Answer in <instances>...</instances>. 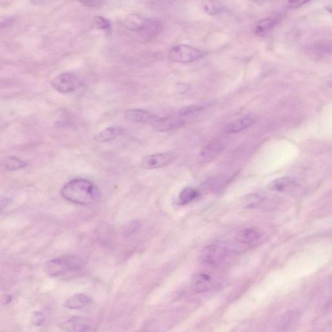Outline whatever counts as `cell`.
<instances>
[{
	"label": "cell",
	"instance_id": "obj_28",
	"mask_svg": "<svg viewBox=\"0 0 332 332\" xmlns=\"http://www.w3.org/2000/svg\"><path fill=\"white\" fill-rule=\"evenodd\" d=\"M311 0H287V6L291 9L300 8Z\"/></svg>",
	"mask_w": 332,
	"mask_h": 332
},
{
	"label": "cell",
	"instance_id": "obj_29",
	"mask_svg": "<svg viewBox=\"0 0 332 332\" xmlns=\"http://www.w3.org/2000/svg\"><path fill=\"white\" fill-rule=\"evenodd\" d=\"M140 227V223L137 221H132L128 224L125 230V235L129 236L132 235Z\"/></svg>",
	"mask_w": 332,
	"mask_h": 332
},
{
	"label": "cell",
	"instance_id": "obj_19",
	"mask_svg": "<svg viewBox=\"0 0 332 332\" xmlns=\"http://www.w3.org/2000/svg\"><path fill=\"white\" fill-rule=\"evenodd\" d=\"M296 182L291 178L284 177L273 180L269 184V188L275 191H284L293 188L295 186Z\"/></svg>",
	"mask_w": 332,
	"mask_h": 332
},
{
	"label": "cell",
	"instance_id": "obj_4",
	"mask_svg": "<svg viewBox=\"0 0 332 332\" xmlns=\"http://www.w3.org/2000/svg\"><path fill=\"white\" fill-rule=\"evenodd\" d=\"M83 82L76 75L63 73L58 75L51 81V86L58 92L67 93L74 92L81 86Z\"/></svg>",
	"mask_w": 332,
	"mask_h": 332
},
{
	"label": "cell",
	"instance_id": "obj_25",
	"mask_svg": "<svg viewBox=\"0 0 332 332\" xmlns=\"http://www.w3.org/2000/svg\"><path fill=\"white\" fill-rule=\"evenodd\" d=\"M93 22H94L95 27L101 31L106 32V34H110L111 32V23L107 18L103 17L102 16H97L94 18Z\"/></svg>",
	"mask_w": 332,
	"mask_h": 332
},
{
	"label": "cell",
	"instance_id": "obj_3",
	"mask_svg": "<svg viewBox=\"0 0 332 332\" xmlns=\"http://www.w3.org/2000/svg\"><path fill=\"white\" fill-rule=\"evenodd\" d=\"M205 55L204 51L186 44L174 46L168 53L171 61L178 63L192 62L201 59Z\"/></svg>",
	"mask_w": 332,
	"mask_h": 332
},
{
	"label": "cell",
	"instance_id": "obj_10",
	"mask_svg": "<svg viewBox=\"0 0 332 332\" xmlns=\"http://www.w3.org/2000/svg\"><path fill=\"white\" fill-rule=\"evenodd\" d=\"M191 285L194 291L197 293L212 291L218 286L216 280L207 273H200L194 276Z\"/></svg>",
	"mask_w": 332,
	"mask_h": 332
},
{
	"label": "cell",
	"instance_id": "obj_11",
	"mask_svg": "<svg viewBox=\"0 0 332 332\" xmlns=\"http://www.w3.org/2000/svg\"><path fill=\"white\" fill-rule=\"evenodd\" d=\"M125 118L130 122L153 124L158 117L155 114L141 109H128L124 114Z\"/></svg>",
	"mask_w": 332,
	"mask_h": 332
},
{
	"label": "cell",
	"instance_id": "obj_24",
	"mask_svg": "<svg viewBox=\"0 0 332 332\" xmlns=\"http://www.w3.org/2000/svg\"><path fill=\"white\" fill-rule=\"evenodd\" d=\"M226 183V179L223 176L212 177V179H208L204 184V188L207 191H218L219 189L223 188L224 184Z\"/></svg>",
	"mask_w": 332,
	"mask_h": 332
},
{
	"label": "cell",
	"instance_id": "obj_2",
	"mask_svg": "<svg viewBox=\"0 0 332 332\" xmlns=\"http://www.w3.org/2000/svg\"><path fill=\"white\" fill-rule=\"evenodd\" d=\"M84 267L85 263L79 257L64 256L47 261L44 270L51 277L70 278L80 274Z\"/></svg>",
	"mask_w": 332,
	"mask_h": 332
},
{
	"label": "cell",
	"instance_id": "obj_13",
	"mask_svg": "<svg viewBox=\"0 0 332 332\" xmlns=\"http://www.w3.org/2000/svg\"><path fill=\"white\" fill-rule=\"evenodd\" d=\"M147 20V18L138 14H130L126 16L123 23L124 27L129 31L140 32L146 25Z\"/></svg>",
	"mask_w": 332,
	"mask_h": 332
},
{
	"label": "cell",
	"instance_id": "obj_31",
	"mask_svg": "<svg viewBox=\"0 0 332 332\" xmlns=\"http://www.w3.org/2000/svg\"><path fill=\"white\" fill-rule=\"evenodd\" d=\"M81 3L88 6H96L102 0H78Z\"/></svg>",
	"mask_w": 332,
	"mask_h": 332
},
{
	"label": "cell",
	"instance_id": "obj_14",
	"mask_svg": "<svg viewBox=\"0 0 332 332\" xmlns=\"http://www.w3.org/2000/svg\"><path fill=\"white\" fill-rule=\"evenodd\" d=\"M262 236V233L255 228L242 229L236 236V240L242 244H250L256 242Z\"/></svg>",
	"mask_w": 332,
	"mask_h": 332
},
{
	"label": "cell",
	"instance_id": "obj_30",
	"mask_svg": "<svg viewBox=\"0 0 332 332\" xmlns=\"http://www.w3.org/2000/svg\"><path fill=\"white\" fill-rule=\"evenodd\" d=\"M9 203V198L0 196V212L6 209Z\"/></svg>",
	"mask_w": 332,
	"mask_h": 332
},
{
	"label": "cell",
	"instance_id": "obj_32",
	"mask_svg": "<svg viewBox=\"0 0 332 332\" xmlns=\"http://www.w3.org/2000/svg\"><path fill=\"white\" fill-rule=\"evenodd\" d=\"M253 1H254V0H253Z\"/></svg>",
	"mask_w": 332,
	"mask_h": 332
},
{
	"label": "cell",
	"instance_id": "obj_6",
	"mask_svg": "<svg viewBox=\"0 0 332 332\" xmlns=\"http://www.w3.org/2000/svg\"><path fill=\"white\" fill-rule=\"evenodd\" d=\"M175 156L171 153H158L146 156L142 159V168L146 170L158 169L174 162Z\"/></svg>",
	"mask_w": 332,
	"mask_h": 332
},
{
	"label": "cell",
	"instance_id": "obj_27",
	"mask_svg": "<svg viewBox=\"0 0 332 332\" xmlns=\"http://www.w3.org/2000/svg\"><path fill=\"white\" fill-rule=\"evenodd\" d=\"M46 317L44 313L40 312H35L32 313L31 317V321L32 324L36 326H41L45 323Z\"/></svg>",
	"mask_w": 332,
	"mask_h": 332
},
{
	"label": "cell",
	"instance_id": "obj_9",
	"mask_svg": "<svg viewBox=\"0 0 332 332\" xmlns=\"http://www.w3.org/2000/svg\"><path fill=\"white\" fill-rule=\"evenodd\" d=\"M223 149V145L218 140L209 142L201 149L198 155L200 163H209L212 162L221 155Z\"/></svg>",
	"mask_w": 332,
	"mask_h": 332
},
{
	"label": "cell",
	"instance_id": "obj_18",
	"mask_svg": "<svg viewBox=\"0 0 332 332\" xmlns=\"http://www.w3.org/2000/svg\"><path fill=\"white\" fill-rule=\"evenodd\" d=\"M27 165L26 162L15 156H7L0 160V168L9 172L22 169Z\"/></svg>",
	"mask_w": 332,
	"mask_h": 332
},
{
	"label": "cell",
	"instance_id": "obj_8",
	"mask_svg": "<svg viewBox=\"0 0 332 332\" xmlns=\"http://www.w3.org/2000/svg\"><path fill=\"white\" fill-rule=\"evenodd\" d=\"M185 123L183 117L179 115L158 118L152 125L158 132H168L181 127Z\"/></svg>",
	"mask_w": 332,
	"mask_h": 332
},
{
	"label": "cell",
	"instance_id": "obj_23",
	"mask_svg": "<svg viewBox=\"0 0 332 332\" xmlns=\"http://www.w3.org/2000/svg\"><path fill=\"white\" fill-rule=\"evenodd\" d=\"M265 198L258 193H251L245 196L242 204L245 209H254L263 203Z\"/></svg>",
	"mask_w": 332,
	"mask_h": 332
},
{
	"label": "cell",
	"instance_id": "obj_1",
	"mask_svg": "<svg viewBox=\"0 0 332 332\" xmlns=\"http://www.w3.org/2000/svg\"><path fill=\"white\" fill-rule=\"evenodd\" d=\"M60 193L65 200L82 205L93 204L101 196L97 186L85 179H76L68 182L62 187Z\"/></svg>",
	"mask_w": 332,
	"mask_h": 332
},
{
	"label": "cell",
	"instance_id": "obj_16",
	"mask_svg": "<svg viewBox=\"0 0 332 332\" xmlns=\"http://www.w3.org/2000/svg\"><path fill=\"white\" fill-rule=\"evenodd\" d=\"M91 298L85 294L79 293L68 298L65 302V307L70 310H79L90 305Z\"/></svg>",
	"mask_w": 332,
	"mask_h": 332
},
{
	"label": "cell",
	"instance_id": "obj_15",
	"mask_svg": "<svg viewBox=\"0 0 332 332\" xmlns=\"http://www.w3.org/2000/svg\"><path fill=\"white\" fill-rule=\"evenodd\" d=\"M123 128L119 126H114L110 127L103 130L102 131L98 133L95 135L93 139L95 142L99 143H104V142H109L116 139L119 136L122 135Z\"/></svg>",
	"mask_w": 332,
	"mask_h": 332
},
{
	"label": "cell",
	"instance_id": "obj_7",
	"mask_svg": "<svg viewBox=\"0 0 332 332\" xmlns=\"http://www.w3.org/2000/svg\"><path fill=\"white\" fill-rule=\"evenodd\" d=\"M59 328L65 331H90L93 330V324L87 318L76 317L63 321Z\"/></svg>",
	"mask_w": 332,
	"mask_h": 332
},
{
	"label": "cell",
	"instance_id": "obj_20",
	"mask_svg": "<svg viewBox=\"0 0 332 332\" xmlns=\"http://www.w3.org/2000/svg\"><path fill=\"white\" fill-rule=\"evenodd\" d=\"M277 24V20L273 18H265L259 21L253 26L254 34L258 37H263L268 34Z\"/></svg>",
	"mask_w": 332,
	"mask_h": 332
},
{
	"label": "cell",
	"instance_id": "obj_21",
	"mask_svg": "<svg viewBox=\"0 0 332 332\" xmlns=\"http://www.w3.org/2000/svg\"><path fill=\"white\" fill-rule=\"evenodd\" d=\"M203 11L210 16H216L223 13L224 7L218 0H202Z\"/></svg>",
	"mask_w": 332,
	"mask_h": 332
},
{
	"label": "cell",
	"instance_id": "obj_5",
	"mask_svg": "<svg viewBox=\"0 0 332 332\" xmlns=\"http://www.w3.org/2000/svg\"><path fill=\"white\" fill-rule=\"evenodd\" d=\"M227 255V248L221 245L213 244L203 249L200 258L205 265L217 266L226 258Z\"/></svg>",
	"mask_w": 332,
	"mask_h": 332
},
{
	"label": "cell",
	"instance_id": "obj_26",
	"mask_svg": "<svg viewBox=\"0 0 332 332\" xmlns=\"http://www.w3.org/2000/svg\"><path fill=\"white\" fill-rule=\"evenodd\" d=\"M203 107L200 105H192L184 107L179 111V115L182 117H186L193 115V114L197 113V112L202 111Z\"/></svg>",
	"mask_w": 332,
	"mask_h": 332
},
{
	"label": "cell",
	"instance_id": "obj_12",
	"mask_svg": "<svg viewBox=\"0 0 332 332\" xmlns=\"http://www.w3.org/2000/svg\"><path fill=\"white\" fill-rule=\"evenodd\" d=\"M257 120H258V117L253 114H249L239 120L228 123L224 127V131L228 134L242 132L253 125Z\"/></svg>",
	"mask_w": 332,
	"mask_h": 332
},
{
	"label": "cell",
	"instance_id": "obj_22",
	"mask_svg": "<svg viewBox=\"0 0 332 332\" xmlns=\"http://www.w3.org/2000/svg\"><path fill=\"white\" fill-rule=\"evenodd\" d=\"M198 191L197 189L190 188H184L181 193L179 194V197H178V204L180 205H185L188 203L192 202L198 196Z\"/></svg>",
	"mask_w": 332,
	"mask_h": 332
},
{
	"label": "cell",
	"instance_id": "obj_17",
	"mask_svg": "<svg viewBox=\"0 0 332 332\" xmlns=\"http://www.w3.org/2000/svg\"><path fill=\"white\" fill-rule=\"evenodd\" d=\"M162 23L156 19H147L146 25L141 32L142 37L147 40L154 38L162 31Z\"/></svg>",
	"mask_w": 332,
	"mask_h": 332
}]
</instances>
